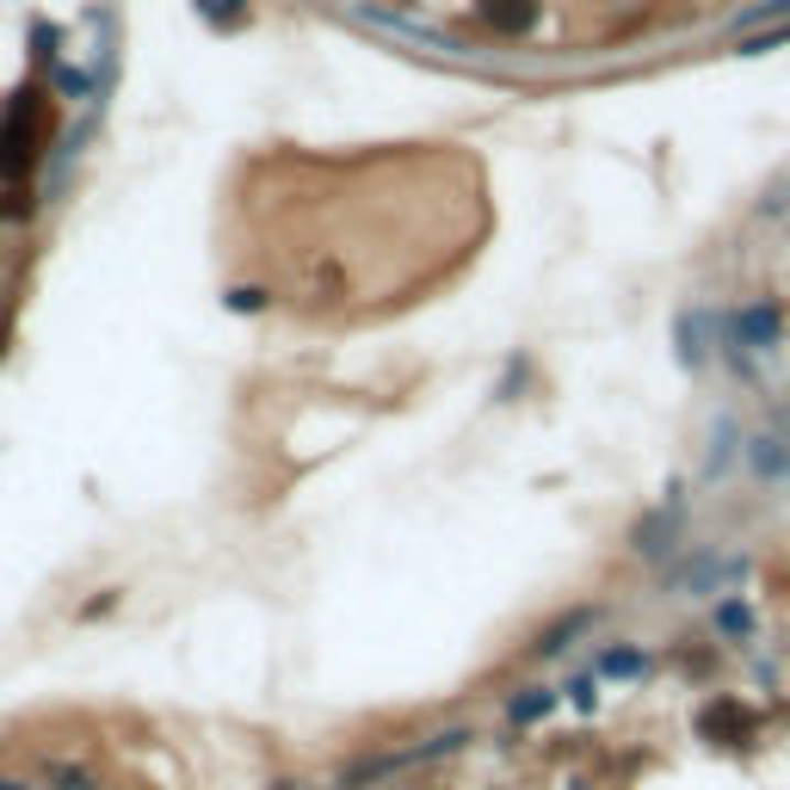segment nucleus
Segmentation results:
<instances>
[{
  "instance_id": "0eeeda50",
  "label": "nucleus",
  "mask_w": 790,
  "mask_h": 790,
  "mask_svg": "<svg viewBox=\"0 0 790 790\" xmlns=\"http://www.w3.org/2000/svg\"><path fill=\"white\" fill-rule=\"evenodd\" d=\"M790 13V0H766V7H754V13H742V32H754L759 19H784Z\"/></svg>"
},
{
  "instance_id": "f03ea898",
  "label": "nucleus",
  "mask_w": 790,
  "mask_h": 790,
  "mask_svg": "<svg viewBox=\"0 0 790 790\" xmlns=\"http://www.w3.org/2000/svg\"><path fill=\"white\" fill-rule=\"evenodd\" d=\"M481 19L495 32H526L531 25V0H481Z\"/></svg>"
},
{
  "instance_id": "6e6552de",
  "label": "nucleus",
  "mask_w": 790,
  "mask_h": 790,
  "mask_svg": "<svg viewBox=\"0 0 790 790\" xmlns=\"http://www.w3.org/2000/svg\"><path fill=\"white\" fill-rule=\"evenodd\" d=\"M716 624H723L728 636H742V630H747V612H742V605H723V612H716Z\"/></svg>"
},
{
  "instance_id": "423d86ee",
  "label": "nucleus",
  "mask_w": 790,
  "mask_h": 790,
  "mask_svg": "<svg viewBox=\"0 0 790 790\" xmlns=\"http://www.w3.org/2000/svg\"><path fill=\"white\" fill-rule=\"evenodd\" d=\"M778 44H790V19H784V25H772V32H759V37H747V56H759V50H778Z\"/></svg>"
},
{
  "instance_id": "7ed1b4c3",
  "label": "nucleus",
  "mask_w": 790,
  "mask_h": 790,
  "mask_svg": "<svg viewBox=\"0 0 790 790\" xmlns=\"http://www.w3.org/2000/svg\"><path fill=\"white\" fill-rule=\"evenodd\" d=\"M742 334H747L754 346H766V340L778 334V310H766V303H759V310H747V315H742Z\"/></svg>"
},
{
  "instance_id": "f257e3e1",
  "label": "nucleus",
  "mask_w": 790,
  "mask_h": 790,
  "mask_svg": "<svg viewBox=\"0 0 790 790\" xmlns=\"http://www.w3.org/2000/svg\"><path fill=\"white\" fill-rule=\"evenodd\" d=\"M697 735H704V742H723V747H747L754 742V711L735 704V697H716V704L697 711Z\"/></svg>"
},
{
  "instance_id": "20e7f679",
  "label": "nucleus",
  "mask_w": 790,
  "mask_h": 790,
  "mask_svg": "<svg viewBox=\"0 0 790 790\" xmlns=\"http://www.w3.org/2000/svg\"><path fill=\"white\" fill-rule=\"evenodd\" d=\"M599 673H612V680H636V673H642V654L636 649H605Z\"/></svg>"
},
{
  "instance_id": "1a4fd4ad",
  "label": "nucleus",
  "mask_w": 790,
  "mask_h": 790,
  "mask_svg": "<svg viewBox=\"0 0 790 790\" xmlns=\"http://www.w3.org/2000/svg\"><path fill=\"white\" fill-rule=\"evenodd\" d=\"M260 303H266L260 291H235V296H229V310H241V315H248V310H260Z\"/></svg>"
},
{
  "instance_id": "9d476101",
  "label": "nucleus",
  "mask_w": 790,
  "mask_h": 790,
  "mask_svg": "<svg viewBox=\"0 0 790 790\" xmlns=\"http://www.w3.org/2000/svg\"><path fill=\"white\" fill-rule=\"evenodd\" d=\"M279 790H284V784H279Z\"/></svg>"
},
{
  "instance_id": "39448f33",
  "label": "nucleus",
  "mask_w": 790,
  "mask_h": 790,
  "mask_svg": "<svg viewBox=\"0 0 790 790\" xmlns=\"http://www.w3.org/2000/svg\"><path fill=\"white\" fill-rule=\"evenodd\" d=\"M556 704V692H526V697H512V723H531V716H543Z\"/></svg>"
}]
</instances>
